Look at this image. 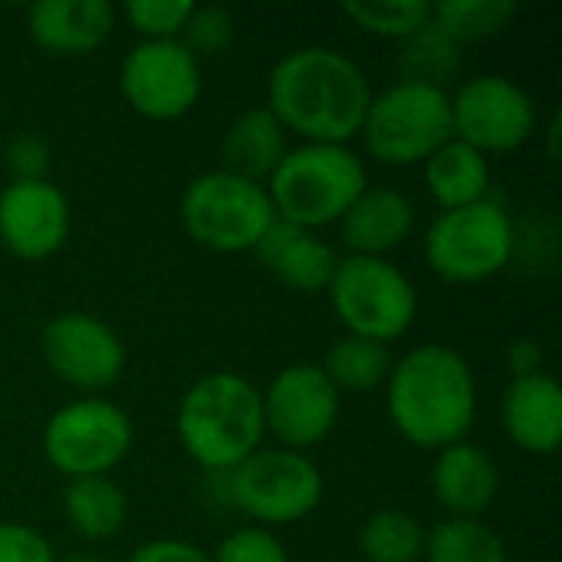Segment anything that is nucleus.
<instances>
[{
  "label": "nucleus",
  "instance_id": "4",
  "mask_svg": "<svg viewBox=\"0 0 562 562\" xmlns=\"http://www.w3.org/2000/svg\"><path fill=\"white\" fill-rule=\"evenodd\" d=\"M366 184V165L349 145L303 142L286 148L277 171L267 178V194L280 221L303 231H319L326 224H339Z\"/></svg>",
  "mask_w": 562,
  "mask_h": 562
},
{
  "label": "nucleus",
  "instance_id": "32",
  "mask_svg": "<svg viewBox=\"0 0 562 562\" xmlns=\"http://www.w3.org/2000/svg\"><path fill=\"white\" fill-rule=\"evenodd\" d=\"M207 557L211 562H290L283 540L263 527H244L227 533Z\"/></svg>",
  "mask_w": 562,
  "mask_h": 562
},
{
  "label": "nucleus",
  "instance_id": "21",
  "mask_svg": "<svg viewBox=\"0 0 562 562\" xmlns=\"http://www.w3.org/2000/svg\"><path fill=\"white\" fill-rule=\"evenodd\" d=\"M283 155H286V128L277 122V115L267 105L240 112L221 138L224 171H234L247 181L267 184V178L277 171Z\"/></svg>",
  "mask_w": 562,
  "mask_h": 562
},
{
  "label": "nucleus",
  "instance_id": "17",
  "mask_svg": "<svg viewBox=\"0 0 562 562\" xmlns=\"http://www.w3.org/2000/svg\"><path fill=\"white\" fill-rule=\"evenodd\" d=\"M431 491L451 517L481 520V514H487L497 501L501 471L481 445L458 441L438 451L431 468Z\"/></svg>",
  "mask_w": 562,
  "mask_h": 562
},
{
  "label": "nucleus",
  "instance_id": "33",
  "mask_svg": "<svg viewBox=\"0 0 562 562\" xmlns=\"http://www.w3.org/2000/svg\"><path fill=\"white\" fill-rule=\"evenodd\" d=\"M3 168L10 175V181H46V175H49V145H46V138L36 135V132L16 135L3 148Z\"/></svg>",
  "mask_w": 562,
  "mask_h": 562
},
{
  "label": "nucleus",
  "instance_id": "15",
  "mask_svg": "<svg viewBox=\"0 0 562 562\" xmlns=\"http://www.w3.org/2000/svg\"><path fill=\"white\" fill-rule=\"evenodd\" d=\"M69 237V201L46 181H10L0 191V244L20 260H46Z\"/></svg>",
  "mask_w": 562,
  "mask_h": 562
},
{
  "label": "nucleus",
  "instance_id": "27",
  "mask_svg": "<svg viewBox=\"0 0 562 562\" xmlns=\"http://www.w3.org/2000/svg\"><path fill=\"white\" fill-rule=\"evenodd\" d=\"M425 562H510L504 540L484 520L448 517L431 527L425 540Z\"/></svg>",
  "mask_w": 562,
  "mask_h": 562
},
{
  "label": "nucleus",
  "instance_id": "29",
  "mask_svg": "<svg viewBox=\"0 0 562 562\" xmlns=\"http://www.w3.org/2000/svg\"><path fill=\"white\" fill-rule=\"evenodd\" d=\"M342 13L366 33L405 40L431 20L428 0H346Z\"/></svg>",
  "mask_w": 562,
  "mask_h": 562
},
{
  "label": "nucleus",
  "instance_id": "8",
  "mask_svg": "<svg viewBox=\"0 0 562 562\" xmlns=\"http://www.w3.org/2000/svg\"><path fill=\"white\" fill-rule=\"evenodd\" d=\"M517 247V231L501 201L484 198L441 211L425 234V260L448 283H484L497 277Z\"/></svg>",
  "mask_w": 562,
  "mask_h": 562
},
{
  "label": "nucleus",
  "instance_id": "5",
  "mask_svg": "<svg viewBox=\"0 0 562 562\" xmlns=\"http://www.w3.org/2000/svg\"><path fill=\"white\" fill-rule=\"evenodd\" d=\"M359 135L382 165H425L454 138L451 92L422 82H392L389 89L372 92Z\"/></svg>",
  "mask_w": 562,
  "mask_h": 562
},
{
  "label": "nucleus",
  "instance_id": "10",
  "mask_svg": "<svg viewBox=\"0 0 562 562\" xmlns=\"http://www.w3.org/2000/svg\"><path fill=\"white\" fill-rule=\"evenodd\" d=\"M319 468L286 448H260L244 464L231 471V501L234 510L267 527H286L306 520L323 501Z\"/></svg>",
  "mask_w": 562,
  "mask_h": 562
},
{
  "label": "nucleus",
  "instance_id": "25",
  "mask_svg": "<svg viewBox=\"0 0 562 562\" xmlns=\"http://www.w3.org/2000/svg\"><path fill=\"white\" fill-rule=\"evenodd\" d=\"M392 352L382 342L362 339V336H342L329 346L326 359L319 369L326 379L336 385V392H352V395H369L389 382L392 372Z\"/></svg>",
  "mask_w": 562,
  "mask_h": 562
},
{
  "label": "nucleus",
  "instance_id": "12",
  "mask_svg": "<svg viewBox=\"0 0 562 562\" xmlns=\"http://www.w3.org/2000/svg\"><path fill=\"white\" fill-rule=\"evenodd\" d=\"M454 138L484 155L517 151L537 132V105L530 92L510 76L487 72L461 82L451 95Z\"/></svg>",
  "mask_w": 562,
  "mask_h": 562
},
{
  "label": "nucleus",
  "instance_id": "20",
  "mask_svg": "<svg viewBox=\"0 0 562 562\" xmlns=\"http://www.w3.org/2000/svg\"><path fill=\"white\" fill-rule=\"evenodd\" d=\"M415 231V204L398 188H372L349 204L339 217V237L356 257H385L402 247Z\"/></svg>",
  "mask_w": 562,
  "mask_h": 562
},
{
  "label": "nucleus",
  "instance_id": "36",
  "mask_svg": "<svg viewBox=\"0 0 562 562\" xmlns=\"http://www.w3.org/2000/svg\"><path fill=\"white\" fill-rule=\"evenodd\" d=\"M507 362H510V369H514V379L537 375V372H543V349H540V342H533V339H517V342L507 349Z\"/></svg>",
  "mask_w": 562,
  "mask_h": 562
},
{
  "label": "nucleus",
  "instance_id": "30",
  "mask_svg": "<svg viewBox=\"0 0 562 562\" xmlns=\"http://www.w3.org/2000/svg\"><path fill=\"white\" fill-rule=\"evenodd\" d=\"M178 40L198 63L201 56H221L234 43V16L217 3L194 7Z\"/></svg>",
  "mask_w": 562,
  "mask_h": 562
},
{
  "label": "nucleus",
  "instance_id": "19",
  "mask_svg": "<svg viewBox=\"0 0 562 562\" xmlns=\"http://www.w3.org/2000/svg\"><path fill=\"white\" fill-rule=\"evenodd\" d=\"M254 254L270 277H277L286 290H296V293L329 290V280L339 267L336 250L316 231L293 227L280 217L260 237Z\"/></svg>",
  "mask_w": 562,
  "mask_h": 562
},
{
  "label": "nucleus",
  "instance_id": "22",
  "mask_svg": "<svg viewBox=\"0 0 562 562\" xmlns=\"http://www.w3.org/2000/svg\"><path fill=\"white\" fill-rule=\"evenodd\" d=\"M425 188L441 211L484 201L491 191V161L484 151L461 138H448L425 161Z\"/></svg>",
  "mask_w": 562,
  "mask_h": 562
},
{
  "label": "nucleus",
  "instance_id": "9",
  "mask_svg": "<svg viewBox=\"0 0 562 562\" xmlns=\"http://www.w3.org/2000/svg\"><path fill=\"white\" fill-rule=\"evenodd\" d=\"M132 441L128 412L95 395L56 408L43 428V454L69 481L109 477L132 451Z\"/></svg>",
  "mask_w": 562,
  "mask_h": 562
},
{
  "label": "nucleus",
  "instance_id": "34",
  "mask_svg": "<svg viewBox=\"0 0 562 562\" xmlns=\"http://www.w3.org/2000/svg\"><path fill=\"white\" fill-rule=\"evenodd\" d=\"M0 562H56V553L33 527L0 524Z\"/></svg>",
  "mask_w": 562,
  "mask_h": 562
},
{
  "label": "nucleus",
  "instance_id": "1",
  "mask_svg": "<svg viewBox=\"0 0 562 562\" xmlns=\"http://www.w3.org/2000/svg\"><path fill=\"white\" fill-rule=\"evenodd\" d=\"M372 86L362 66L333 46L290 49L267 82V109L286 132L316 145H346L362 132Z\"/></svg>",
  "mask_w": 562,
  "mask_h": 562
},
{
  "label": "nucleus",
  "instance_id": "26",
  "mask_svg": "<svg viewBox=\"0 0 562 562\" xmlns=\"http://www.w3.org/2000/svg\"><path fill=\"white\" fill-rule=\"evenodd\" d=\"M428 530L405 510H375L359 530V550L369 562H418Z\"/></svg>",
  "mask_w": 562,
  "mask_h": 562
},
{
  "label": "nucleus",
  "instance_id": "37",
  "mask_svg": "<svg viewBox=\"0 0 562 562\" xmlns=\"http://www.w3.org/2000/svg\"><path fill=\"white\" fill-rule=\"evenodd\" d=\"M63 562H102V560H99V557H89V553H72V557H66Z\"/></svg>",
  "mask_w": 562,
  "mask_h": 562
},
{
  "label": "nucleus",
  "instance_id": "31",
  "mask_svg": "<svg viewBox=\"0 0 562 562\" xmlns=\"http://www.w3.org/2000/svg\"><path fill=\"white\" fill-rule=\"evenodd\" d=\"M194 3L188 0H132L125 3L128 26L145 40H178Z\"/></svg>",
  "mask_w": 562,
  "mask_h": 562
},
{
  "label": "nucleus",
  "instance_id": "35",
  "mask_svg": "<svg viewBox=\"0 0 562 562\" xmlns=\"http://www.w3.org/2000/svg\"><path fill=\"white\" fill-rule=\"evenodd\" d=\"M128 562H211V557L188 540H148L128 557Z\"/></svg>",
  "mask_w": 562,
  "mask_h": 562
},
{
  "label": "nucleus",
  "instance_id": "18",
  "mask_svg": "<svg viewBox=\"0 0 562 562\" xmlns=\"http://www.w3.org/2000/svg\"><path fill=\"white\" fill-rule=\"evenodd\" d=\"M501 425L507 438L527 451L550 458L562 441V389L550 372L514 379L501 402Z\"/></svg>",
  "mask_w": 562,
  "mask_h": 562
},
{
  "label": "nucleus",
  "instance_id": "7",
  "mask_svg": "<svg viewBox=\"0 0 562 562\" xmlns=\"http://www.w3.org/2000/svg\"><path fill=\"white\" fill-rule=\"evenodd\" d=\"M326 293L346 336H362L382 346L402 339L418 316L412 280L385 257H339Z\"/></svg>",
  "mask_w": 562,
  "mask_h": 562
},
{
  "label": "nucleus",
  "instance_id": "24",
  "mask_svg": "<svg viewBox=\"0 0 562 562\" xmlns=\"http://www.w3.org/2000/svg\"><path fill=\"white\" fill-rule=\"evenodd\" d=\"M395 69H398V82L448 89V79H454L461 69V46L435 20H428L405 40H398Z\"/></svg>",
  "mask_w": 562,
  "mask_h": 562
},
{
  "label": "nucleus",
  "instance_id": "13",
  "mask_svg": "<svg viewBox=\"0 0 562 562\" xmlns=\"http://www.w3.org/2000/svg\"><path fill=\"white\" fill-rule=\"evenodd\" d=\"M40 352L46 369L69 389L95 395L112 389L125 372V346L119 333L82 310L53 316L40 333Z\"/></svg>",
  "mask_w": 562,
  "mask_h": 562
},
{
  "label": "nucleus",
  "instance_id": "2",
  "mask_svg": "<svg viewBox=\"0 0 562 562\" xmlns=\"http://www.w3.org/2000/svg\"><path fill=\"white\" fill-rule=\"evenodd\" d=\"M385 408L395 431L415 448H448L468 441L477 415V382L468 359L445 346L425 342L392 362Z\"/></svg>",
  "mask_w": 562,
  "mask_h": 562
},
{
  "label": "nucleus",
  "instance_id": "28",
  "mask_svg": "<svg viewBox=\"0 0 562 562\" xmlns=\"http://www.w3.org/2000/svg\"><path fill=\"white\" fill-rule=\"evenodd\" d=\"M517 16L510 0H445L431 3V20L458 43H481L504 33Z\"/></svg>",
  "mask_w": 562,
  "mask_h": 562
},
{
  "label": "nucleus",
  "instance_id": "23",
  "mask_svg": "<svg viewBox=\"0 0 562 562\" xmlns=\"http://www.w3.org/2000/svg\"><path fill=\"white\" fill-rule=\"evenodd\" d=\"M63 510H66L69 527L89 543L112 540L115 533H122V527L128 520L125 491L112 477L69 481L63 491Z\"/></svg>",
  "mask_w": 562,
  "mask_h": 562
},
{
  "label": "nucleus",
  "instance_id": "3",
  "mask_svg": "<svg viewBox=\"0 0 562 562\" xmlns=\"http://www.w3.org/2000/svg\"><path fill=\"white\" fill-rule=\"evenodd\" d=\"M267 438L260 389L237 372L198 379L178 405V441L207 474L234 471Z\"/></svg>",
  "mask_w": 562,
  "mask_h": 562
},
{
  "label": "nucleus",
  "instance_id": "14",
  "mask_svg": "<svg viewBox=\"0 0 562 562\" xmlns=\"http://www.w3.org/2000/svg\"><path fill=\"white\" fill-rule=\"evenodd\" d=\"M263 428L286 451H306L326 441L339 422L342 395L316 362H293L280 369L260 392Z\"/></svg>",
  "mask_w": 562,
  "mask_h": 562
},
{
  "label": "nucleus",
  "instance_id": "6",
  "mask_svg": "<svg viewBox=\"0 0 562 562\" xmlns=\"http://www.w3.org/2000/svg\"><path fill=\"white\" fill-rule=\"evenodd\" d=\"M277 211L267 184L214 168L198 175L181 194V224L188 237L214 254H244L273 227Z\"/></svg>",
  "mask_w": 562,
  "mask_h": 562
},
{
  "label": "nucleus",
  "instance_id": "11",
  "mask_svg": "<svg viewBox=\"0 0 562 562\" xmlns=\"http://www.w3.org/2000/svg\"><path fill=\"white\" fill-rule=\"evenodd\" d=\"M119 86L142 119L175 122L201 99V63L181 40H142L125 53Z\"/></svg>",
  "mask_w": 562,
  "mask_h": 562
},
{
  "label": "nucleus",
  "instance_id": "16",
  "mask_svg": "<svg viewBox=\"0 0 562 562\" xmlns=\"http://www.w3.org/2000/svg\"><path fill=\"white\" fill-rule=\"evenodd\" d=\"M115 26L109 0H43L26 7V33L49 56H89Z\"/></svg>",
  "mask_w": 562,
  "mask_h": 562
}]
</instances>
